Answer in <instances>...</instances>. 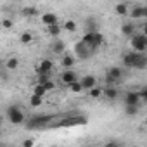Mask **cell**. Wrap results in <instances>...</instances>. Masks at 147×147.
I'll use <instances>...</instances> for the list:
<instances>
[{
	"mask_svg": "<svg viewBox=\"0 0 147 147\" xmlns=\"http://www.w3.org/2000/svg\"><path fill=\"white\" fill-rule=\"evenodd\" d=\"M42 102H43V99H42V97H36V95H31V97H30V106H31L33 109L40 107V106H42Z\"/></svg>",
	"mask_w": 147,
	"mask_h": 147,
	"instance_id": "26",
	"label": "cell"
},
{
	"mask_svg": "<svg viewBox=\"0 0 147 147\" xmlns=\"http://www.w3.org/2000/svg\"><path fill=\"white\" fill-rule=\"evenodd\" d=\"M2 28H4V30H11V28H14V21L9 19V18H4V19H2Z\"/></svg>",
	"mask_w": 147,
	"mask_h": 147,
	"instance_id": "29",
	"label": "cell"
},
{
	"mask_svg": "<svg viewBox=\"0 0 147 147\" xmlns=\"http://www.w3.org/2000/svg\"><path fill=\"white\" fill-rule=\"evenodd\" d=\"M80 83H82V87H83V90H92V88H95L97 87V78L94 76V75H85L82 80H80Z\"/></svg>",
	"mask_w": 147,
	"mask_h": 147,
	"instance_id": "11",
	"label": "cell"
},
{
	"mask_svg": "<svg viewBox=\"0 0 147 147\" xmlns=\"http://www.w3.org/2000/svg\"><path fill=\"white\" fill-rule=\"evenodd\" d=\"M69 90H71L73 94H82V92H83V87H82L80 82H76V83H73V85L69 87Z\"/></svg>",
	"mask_w": 147,
	"mask_h": 147,
	"instance_id": "28",
	"label": "cell"
},
{
	"mask_svg": "<svg viewBox=\"0 0 147 147\" xmlns=\"http://www.w3.org/2000/svg\"><path fill=\"white\" fill-rule=\"evenodd\" d=\"M87 30L88 31H99V24H97V21L94 18H88L87 19Z\"/></svg>",
	"mask_w": 147,
	"mask_h": 147,
	"instance_id": "25",
	"label": "cell"
},
{
	"mask_svg": "<svg viewBox=\"0 0 147 147\" xmlns=\"http://www.w3.org/2000/svg\"><path fill=\"white\" fill-rule=\"evenodd\" d=\"M125 114H126V116H135V114H138V106H125Z\"/></svg>",
	"mask_w": 147,
	"mask_h": 147,
	"instance_id": "27",
	"label": "cell"
},
{
	"mask_svg": "<svg viewBox=\"0 0 147 147\" xmlns=\"http://www.w3.org/2000/svg\"><path fill=\"white\" fill-rule=\"evenodd\" d=\"M33 95H36V97H45L47 95V88L43 87V85H36L35 83V87H33Z\"/></svg>",
	"mask_w": 147,
	"mask_h": 147,
	"instance_id": "22",
	"label": "cell"
},
{
	"mask_svg": "<svg viewBox=\"0 0 147 147\" xmlns=\"http://www.w3.org/2000/svg\"><path fill=\"white\" fill-rule=\"evenodd\" d=\"M5 116H7V119H9L11 125H23V123L28 121L24 111L19 106H9L7 111H5Z\"/></svg>",
	"mask_w": 147,
	"mask_h": 147,
	"instance_id": "2",
	"label": "cell"
},
{
	"mask_svg": "<svg viewBox=\"0 0 147 147\" xmlns=\"http://www.w3.org/2000/svg\"><path fill=\"white\" fill-rule=\"evenodd\" d=\"M114 12L118 16H130V7H128V4L121 2V4H116L114 5Z\"/></svg>",
	"mask_w": 147,
	"mask_h": 147,
	"instance_id": "15",
	"label": "cell"
},
{
	"mask_svg": "<svg viewBox=\"0 0 147 147\" xmlns=\"http://www.w3.org/2000/svg\"><path fill=\"white\" fill-rule=\"evenodd\" d=\"M19 42H21L23 45H30V43L33 42V33H31V31H23V33L19 35Z\"/></svg>",
	"mask_w": 147,
	"mask_h": 147,
	"instance_id": "19",
	"label": "cell"
},
{
	"mask_svg": "<svg viewBox=\"0 0 147 147\" xmlns=\"http://www.w3.org/2000/svg\"><path fill=\"white\" fill-rule=\"evenodd\" d=\"M21 147H35V140L33 138H24L23 144H21Z\"/></svg>",
	"mask_w": 147,
	"mask_h": 147,
	"instance_id": "33",
	"label": "cell"
},
{
	"mask_svg": "<svg viewBox=\"0 0 147 147\" xmlns=\"http://www.w3.org/2000/svg\"><path fill=\"white\" fill-rule=\"evenodd\" d=\"M52 69H54V62H52L50 59H42L40 64L36 66V75H38V76H40V75H50Z\"/></svg>",
	"mask_w": 147,
	"mask_h": 147,
	"instance_id": "8",
	"label": "cell"
},
{
	"mask_svg": "<svg viewBox=\"0 0 147 147\" xmlns=\"http://www.w3.org/2000/svg\"><path fill=\"white\" fill-rule=\"evenodd\" d=\"M104 97L109 99V100L118 99V88H116V87H106V88H104Z\"/></svg>",
	"mask_w": 147,
	"mask_h": 147,
	"instance_id": "18",
	"label": "cell"
},
{
	"mask_svg": "<svg viewBox=\"0 0 147 147\" xmlns=\"http://www.w3.org/2000/svg\"><path fill=\"white\" fill-rule=\"evenodd\" d=\"M130 45H131V50L137 52V54H145L147 52V36L144 33H137L135 36L130 38Z\"/></svg>",
	"mask_w": 147,
	"mask_h": 147,
	"instance_id": "4",
	"label": "cell"
},
{
	"mask_svg": "<svg viewBox=\"0 0 147 147\" xmlns=\"http://www.w3.org/2000/svg\"><path fill=\"white\" fill-rule=\"evenodd\" d=\"M52 119H54L52 114H35V116H30V118H28L26 128H42V126L50 125Z\"/></svg>",
	"mask_w": 147,
	"mask_h": 147,
	"instance_id": "3",
	"label": "cell"
},
{
	"mask_svg": "<svg viewBox=\"0 0 147 147\" xmlns=\"http://www.w3.org/2000/svg\"><path fill=\"white\" fill-rule=\"evenodd\" d=\"M102 95H104V90H102L100 87H95V88L88 90V97H90V99H99V97H102Z\"/></svg>",
	"mask_w": 147,
	"mask_h": 147,
	"instance_id": "24",
	"label": "cell"
},
{
	"mask_svg": "<svg viewBox=\"0 0 147 147\" xmlns=\"http://www.w3.org/2000/svg\"><path fill=\"white\" fill-rule=\"evenodd\" d=\"M61 31H62V26H61V24H55V26L47 28V33H49L52 38H55V40H57V36L61 35Z\"/></svg>",
	"mask_w": 147,
	"mask_h": 147,
	"instance_id": "21",
	"label": "cell"
},
{
	"mask_svg": "<svg viewBox=\"0 0 147 147\" xmlns=\"http://www.w3.org/2000/svg\"><path fill=\"white\" fill-rule=\"evenodd\" d=\"M42 24L45 26V28H50V26H55V24H59V18H57V14H54V12H45V14H42Z\"/></svg>",
	"mask_w": 147,
	"mask_h": 147,
	"instance_id": "10",
	"label": "cell"
},
{
	"mask_svg": "<svg viewBox=\"0 0 147 147\" xmlns=\"http://www.w3.org/2000/svg\"><path fill=\"white\" fill-rule=\"evenodd\" d=\"M19 67V59L16 55H11L7 61H5V69L7 71H16Z\"/></svg>",
	"mask_w": 147,
	"mask_h": 147,
	"instance_id": "16",
	"label": "cell"
},
{
	"mask_svg": "<svg viewBox=\"0 0 147 147\" xmlns=\"http://www.w3.org/2000/svg\"><path fill=\"white\" fill-rule=\"evenodd\" d=\"M75 62H76L75 55H69V54H64V55L61 57V66L64 67V71H66V69H71L73 66H75Z\"/></svg>",
	"mask_w": 147,
	"mask_h": 147,
	"instance_id": "13",
	"label": "cell"
},
{
	"mask_svg": "<svg viewBox=\"0 0 147 147\" xmlns=\"http://www.w3.org/2000/svg\"><path fill=\"white\" fill-rule=\"evenodd\" d=\"M102 43H104V35H102L100 31H97V33H95V40H94V43H92V47H90V49H92V52H94V50H97Z\"/></svg>",
	"mask_w": 147,
	"mask_h": 147,
	"instance_id": "20",
	"label": "cell"
},
{
	"mask_svg": "<svg viewBox=\"0 0 147 147\" xmlns=\"http://www.w3.org/2000/svg\"><path fill=\"white\" fill-rule=\"evenodd\" d=\"M73 50H75V55H78L80 59H88L92 55V49L87 43H83L82 40L75 43V49H73Z\"/></svg>",
	"mask_w": 147,
	"mask_h": 147,
	"instance_id": "6",
	"label": "cell"
},
{
	"mask_svg": "<svg viewBox=\"0 0 147 147\" xmlns=\"http://www.w3.org/2000/svg\"><path fill=\"white\" fill-rule=\"evenodd\" d=\"M121 62L125 67H135V69H145L147 67V55L145 54H137L133 50L125 52L121 57Z\"/></svg>",
	"mask_w": 147,
	"mask_h": 147,
	"instance_id": "1",
	"label": "cell"
},
{
	"mask_svg": "<svg viewBox=\"0 0 147 147\" xmlns=\"http://www.w3.org/2000/svg\"><path fill=\"white\" fill-rule=\"evenodd\" d=\"M142 33H144V35L147 36V21H145V23L142 24Z\"/></svg>",
	"mask_w": 147,
	"mask_h": 147,
	"instance_id": "36",
	"label": "cell"
},
{
	"mask_svg": "<svg viewBox=\"0 0 147 147\" xmlns=\"http://www.w3.org/2000/svg\"><path fill=\"white\" fill-rule=\"evenodd\" d=\"M123 78V69L119 66H113L106 71V82H107V87H113L116 82H119Z\"/></svg>",
	"mask_w": 147,
	"mask_h": 147,
	"instance_id": "5",
	"label": "cell"
},
{
	"mask_svg": "<svg viewBox=\"0 0 147 147\" xmlns=\"http://www.w3.org/2000/svg\"><path fill=\"white\" fill-rule=\"evenodd\" d=\"M144 18H145V21H147V5H144Z\"/></svg>",
	"mask_w": 147,
	"mask_h": 147,
	"instance_id": "37",
	"label": "cell"
},
{
	"mask_svg": "<svg viewBox=\"0 0 147 147\" xmlns=\"http://www.w3.org/2000/svg\"><path fill=\"white\" fill-rule=\"evenodd\" d=\"M130 18L131 19H140L144 18V5H133L130 9Z\"/></svg>",
	"mask_w": 147,
	"mask_h": 147,
	"instance_id": "17",
	"label": "cell"
},
{
	"mask_svg": "<svg viewBox=\"0 0 147 147\" xmlns=\"http://www.w3.org/2000/svg\"><path fill=\"white\" fill-rule=\"evenodd\" d=\"M104 147H123V144H121L119 140H114V138H113V140L106 142V144H104Z\"/></svg>",
	"mask_w": 147,
	"mask_h": 147,
	"instance_id": "32",
	"label": "cell"
},
{
	"mask_svg": "<svg viewBox=\"0 0 147 147\" xmlns=\"http://www.w3.org/2000/svg\"><path fill=\"white\" fill-rule=\"evenodd\" d=\"M47 82H50V75H40L36 80V85H45Z\"/></svg>",
	"mask_w": 147,
	"mask_h": 147,
	"instance_id": "31",
	"label": "cell"
},
{
	"mask_svg": "<svg viewBox=\"0 0 147 147\" xmlns=\"http://www.w3.org/2000/svg\"><path fill=\"white\" fill-rule=\"evenodd\" d=\"M61 82H62L66 87H71L73 83H76V82H80V80H78L76 71H73V69H66L62 75H61Z\"/></svg>",
	"mask_w": 147,
	"mask_h": 147,
	"instance_id": "7",
	"label": "cell"
},
{
	"mask_svg": "<svg viewBox=\"0 0 147 147\" xmlns=\"http://www.w3.org/2000/svg\"><path fill=\"white\" fill-rule=\"evenodd\" d=\"M140 99L147 102V88H144V90H140Z\"/></svg>",
	"mask_w": 147,
	"mask_h": 147,
	"instance_id": "35",
	"label": "cell"
},
{
	"mask_svg": "<svg viewBox=\"0 0 147 147\" xmlns=\"http://www.w3.org/2000/svg\"><path fill=\"white\" fill-rule=\"evenodd\" d=\"M66 31H69V33H75L76 30H78V24L75 23V21H73V19H67L66 23H64V26H62Z\"/></svg>",
	"mask_w": 147,
	"mask_h": 147,
	"instance_id": "23",
	"label": "cell"
},
{
	"mask_svg": "<svg viewBox=\"0 0 147 147\" xmlns=\"http://www.w3.org/2000/svg\"><path fill=\"white\" fill-rule=\"evenodd\" d=\"M23 14L24 16H35V14H38V9L36 7H24L23 9Z\"/></svg>",
	"mask_w": 147,
	"mask_h": 147,
	"instance_id": "30",
	"label": "cell"
},
{
	"mask_svg": "<svg viewBox=\"0 0 147 147\" xmlns=\"http://www.w3.org/2000/svg\"><path fill=\"white\" fill-rule=\"evenodd\" d=\"M52 52H54L55 55H61V57H62V55H64V52H66V43H64L62 40H59V38H57V40L52 43Z\"/></svg>",
	"mask_w": 147,
	"mask_h": 147,
	"instance_id": "14",
	"label": "cell"
},
{
	"mask_svg": "<svg viewBox=\"0 0 147 147\" xmlns=\"http://www.w3.org/2000/svg\"><path fill=\"white\" fill-rule=\"evenodd\" d=\"M140 92L130 90L125 94V106H140Z\"/></svg>",
	"mask_w": 147,
	"mask_h": 147,
	"instance_id": "9",
	"label": "cell"
},
{
	"mask_svg": "<svg viewBox=\"0 0 147 147\" xmlns=\"http://www.w3.org/2000/svg\"><path fill=\"white\" fill-rule=\"evenodd\" d=\"M43 87H45V88H47V92H50V90H54V87H55V83H54V82H52V80H50V82H47V83H45V85H43Z\"/></svg>",
	"mask_w": 147,
	"mask_h": 147,
	"instance_id": "34",
	"label": "cell"
},
{
	"mask_svg": "<svg viewBox=\"0 0 147 147\" xmlns=\"http://www.w3.org/2000/svg\"><path fill=\"white\" fill-rule=\"evenodd\" d=\"M121 33L125 35V36H135L137 35V26L133 24V23H123L121 24Z\"/></svg>",
	"mask_w": 147,
	"mask_h": 147,
	"instance_id": "12",
	"label": "cell"
}]
</instances>
